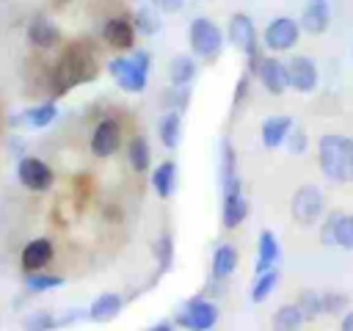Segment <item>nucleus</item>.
Instances as JSON below:
<instances>
[{
	"label": "nucleus",
	"instance_id": "nucleus-40",
	"mask_svg": "<svg viewBox=\"0 0 353 331\" xmlns=\"http://www.w3.org/2000/svg\"><path fill=\"white\" fill-rule=\"evenodd\" d=\"M146 331H174V325H171V323H165V320H163V323H154V325H149V328H146Z\"/></svg>",
	"mask_w": 353,
	"mask_h": 331
},
{
	"label": "nucleus",
	"instance_id": "nucleus-25",
	"mask_svg": "<svg viewBox=\"0 0 353 331\" xmlns=\"http://www.w3.org/2000/svg\"><path fill=\"white\" fill-rule=\"evenodd\" d=\"M127 160L132 166V171L143 174L152 163V152H149V141L143 135H132V141L127 143Z\"/></svg>",
	"mask_w": 353,
	"mask_h": 331
},
{
	"label": "nucleus",
	"instance_id": "nucleus-13",
	"mask_svg": "<svg viewBox=\"0 0 353 331\" xmlns=\"http://www.w3.org/2000/svg\"><path fill=\"white\" fill-rule=\"evenodd\" d=\"M121 146V124L116 119H102L91 135V152L97 157H110Z\"/></svg>",
	"mask_w": 353,
	"mask_h": 331
},
{
	"label": "nucleus",
	"instance_id": "nucleus-24",
	"mask_svg": "<svg viewBox=\"0 0 353 331\" xmlns=\"http://www.w3.org/2000/svg\"><path fill=\"white\" fill-rule=\"evenodd\" d=\"M303 323L306 320H303L298 303H281L273 312V331H298Z\"/></svg>",
	"mask_w": 353,
	"mask_h": 331
},
{
	"label": "nucleus",
	"instance_id": "nucleus-20",
	"mask_svg": "<svg viewBox=\"0 0 353 331\" xmlns=\"http://www.w3.org/2000/svg\"><path fill=\"white\" fill-rule=\"evenodd\" d=\"M279 257H281V248H279L276 234L270 229H262L259 232V240H256V265H254V270L256 273H265V270L276 268Z\"/></svg>",
	"mask_w": 353,
	"mask_h": 331
},
{
	"label": "nucleus",
	"instance_id": "nucleus-26",
	"mask_svg": "<svg viewBox=\"0 0 353 331\" xmlns=\"http://www.w3.org/2000/svg\"><path fill=\"white\" fill-rule=\"evenodd\" d=\"M179 138H182V113L179 110H171L160 121V141H163L165 149H176L179 146Z\"/></svg>",
	"mask_w": 353,
	"mask_h": 331
},
{
	"label": "nucleus",
	"instance_id": "nucleus-9",
	"mask_svg": "<svg viewBox=\"0 0 353 331\" xmlns=\"http://www.w3.org/2000/svg\"><path fill=\"white\" fill-rule=\"evenodd\" d=\"M17 177L33 193H44L52 188V168L39 157H22L17 163Z\"/></svg>",
	"mask_w": 353,
	"mask_h": 331
},
{
	"label": "nucleus",
	"instance_id": "nucleus-39",
	"mask_svg": "<svg viewBox=\"0 0 353 331\" xmlns=\"http://www.w3.org/2000/svg\"><path fill=\"white\" fill-rule=\"evenodd\" d=\"M339 331H353V309L342 314V320H339Z\"/></svg>",
	"mask_w": 353,
	"mask_h": 331
},
{
	"label": "nucleus",
	"instance_id": "nucleus-6",
	"mask_svg": "<svg viewBox=\"0 0 353 331\" xmlns=\"http://www.w3.org/2000/svg\"><path fill=\"white\" fill-rule=\"evenodd\" d=\"M188 39H190V50L199 55V58H215L221 50H223V33L221 28L207 19V17H196L190 22V30H188Z\"/></svg>",
	"mask_w": 353,
	"mask_h": 331
},
{
	"label": "nucleus",
	"instance_id": "nucleus-28",
	"mask_svg": "<svg viewBox=\"0 0 353 331\" xmlns=\"http://www.w3.org/2000/svg\"><path fill=\"white\" fill-rule=\"evenodd\" d=\"M279 268H270V270H265V273H256V279H254V284H251V301L254 303H262L273 290H276V284H279Z\"/></svg>",
	"mask_w": 353,
	"mask_h": 331
},
{
	"label": "nucleus",
	"instance_id": "nucleus-8",
	"mask_svg": "<svg viewBox=\"0 0 353 331\" xmlns=\"http://www.w3.org/2000/svg\"><path fill=\"white\" fill-rule=\"evenodd\" d=\"M298 36H301V25L298 19L292 17H276L270 19V25L265 28V47L273 50V52H287L298 44Z\"/></svg>",
	"mask_w": 353,
	"mask_h": 331
},
{
	"label": "nucleus",
	"instance_id": "nucleus-31",
	"mask_svg": "<svg viewBox=\"0 0 353 331\" xmlns=\"http://www.w3.org/2000/svg\"><path fill=\"white\" fill-rule=\"evenodd\" d=\"M58 328V317L47 309H36L22 320V331H52Z\"/></svg>",
	"mask_w": 353,
	"mask_h": 331
},
{
	"label": "nucleus",
	"instance_id": "nucleus-11",
	"mask_svg": "<svg viewBox=\"0 0 353 331\" xmlns=\"http://www.w3.org/2000/svg\"><path fill=\"white\" fill-rule=\"evenodd\" d=\"M229 41H232L240 52H245L248 58L259 52V44H256V28H254V22H251L248 14H243V11L232 14V19H229Z\"/></svg>",
	"mask_w": 353,
	"mask_h": 331
},
{
	"label": "nucleus",
	"instance_id": "nucleus-7",
	"mask_svg": "<svg viewBox=\"0 0 353 331\" xmlns=\"http://www.w3.org/2000/svg\"><path fill=\"white\" fill-rule=\"evenodd\" d=\"M320 243L323 245H339L345 251H353V215H345L339 210L328 212L320 226Z\"/></svg>",
	"mask_w": 353,
	"mask_h": 331
},
{
	"label": "nucleus",
	"instance_id": "nucleus-16",
	"mask_svg": "<svg viewBox=\"0 0 353 331\" xmlns=\"http://www.w3.org/2000/svg\"><path fill=\"white\" fill-rule=\"evenodd\" d=\"M102 39L105 44H110L113 50H132L135 44V25L124 17H113L102 25Z\"/></svg>",
	"mask_w": 353,
	"mask_h": 331
},
{
	"label": "nucleus",
	"instance_id": "nucleus-34",
	"mask_svg": "<svg viewBox=\"0 0 353 331\" xmlns=\"http://www.w3.org/2000/svg\"><path fill=\"white\" fill-rule=\"evenodd\" d=\"M154 257L160 262V270L171 268V262H174V240H171V234H160L154 240Z\"/></svg>",
	"mask_w": 353,
	"mask_h": 331
},
{
	"label": "nucleus",
	"instance_id": "nucleus-21",
	"mask_svg": "<svg viewBox=\"0 0 353 331\" xmlns=\"http://www.w3.org/2000/svg\"><path fill=\"white\" fill-rule=\"evenodd\" d=\"M237 262H240V254L232 243H221L215 251H212V265H210V273L215 281H223L229 279L234 270H237Z\"/></svg>",
	"mask_w": 353,
	"mask_h": 331
},
{
	"label": "nucleus",
	"instance_id": "nucleus-1",
	"mask_svg": "<svg viewBox=\"0 0 353 331\" xmlns=\"http://www.w3.org/2000/svg\"><path fill=\"white\" fill-rule=\"evenodd\" d=\"M94 77H97V55L85 41H72L61 52V58L52 69V86L58 94H66L74 86L88 83Z\"/></svg>",
	"mask_w": 353,
	"mask_h": 331
},
{
	"label": "nucleus",
	"instance_id": "nucleus-33",
	"mask_svg": "<svg viewBox=\"0 0 353 331\" xmlns=\"http://www.w3.org/2000/svg\"><path fill=\"white\" fill-rule=\"evenodd\" d=\"M63 284V276H55V273H28V279H25V287L30 290V292H47V290H55V287H61Z\"/></svg>",
	"mask_w": 353,
	"mask_h": 331
},
{
	"label": "nucleus",
	"instance_id": "nucleus-5",
	"mask_svg": "<svg viewBox=\"0 0 353 331\" xmlns=\"http://www.w3.org/2000/svg\"><path fill=\"white\" fill-rule=\"evenodd\" d=\"M290 212L301 226H312L325 212V196L317 185H301L290 199Z\"/></svg>",
	"mask_w": 353,
	"mask_h": 331
},
{
	"label": "nucleus",
	"instance_id": "nucleus-37",
	"mask_svg": "<svg viewBox=\"0 0 353 331\" xmlns=\"http://www.w3.org/2000/svg\"><path fill=\"white\" fill-rule=\"evenodd\" d=\"M347 306V295L342 292H323V312L325 314H339Z\"/></svg>",
	"mask_w": 353,
	"mask_h": 331
},
{
	"label": "nucleus",
	"instance_id": "nucleus-2",
	"mask_svg": "<svg viewBox=\"0 0 353 331\" xmlns=\"http://www.w3.org/2000/svg\"><path fill=\"white\" fill-rule=\"evenodd\" d=\"M317 163H320V171L331 182H350L353 179V138L339 135V132L320 135Z\"/></svg>",
	"mask_w": 353,
	"mask_h": 331
},
{
	"label": "nucleus",
	"instance_id": "nucleus-30",
	"mask_svg": "<svg viewBox=\"0 0 353 331\" xmlns=\"http://www.w3.org/2000/svg\"><path fill=\"white\" fill-rule=\"evenodd\" d=\"M295 303H298L303 320H314V317L323 314V295L314 292V290H301V295H298Z\"/></svg>",
	"mask_w": 353,
	"mask_h": 331
},
{
	"label": "nucleus",
	"instance_id": "nucleus-38",
	"mask_svg": "<svg viewBox=\"0 0 353 331\" xmlns=\"http://www.w3.org/2000/svg\"><path fill=\"white\" fill-rule=\"evenodd\" d=\"M182 3H185V0H152V6H154V8H160V11H165V14L179 11V8H182Z\"/></svg>",
	"mask_w": 353,
	"mask_h": 331
},
{
	"label": "nucleus",
	"instance_id": "nucleus-36",
	"mask_svg": "<svg viewBox=\"0 0 353 331\" xmlns=\"http://www.w3.org/2000/svg\"><path fill=\"white\" fill-rule=\"evenodd\" d=\"M284 143H287L290 154H303V152H306V146H309V135H306L301 127H298V130L292 127V130H290V135L284 138Z\"/></svg>",
	"mask_w": 353,
	"mask_h": 331
},
{
	"label": "nucleus",
	"instance_id": "nucleus-35",
	"mask_svg": "<svg viewBox=\"0 0 353 331\" xmlns=\"http://www.w3.org/2000/svg\"><path fill=\"white\" fill-rule=\"evenodd\" d=\"M132 25H135V30H141V33H146V36H152V33H157V28H160V22H157V17H152L146 8H141V11H135V19H132Z\"/></svg>",
	"mask_w": 353,
	"mask_h": 331
},
{
	"label": "nucleus",
	"instance_id": "nucleus-23",
	"mask_svg": "<svg viewBox=\"0 0 353 331\" xmlns=\"http://www.w3.org/2000/svg\"><path fill=\"white\" fill-rule=\"evenodd\" d=\"M152 188L160 199H171L176 190V163L174 160H163L154 174H152Z\"/></svg>",
	"mask_w": 353,
	"mask_h": 331
},
{
	"label": "nucleus",
	"instance_id": "nucleus-27",
	"mask_svg": "<svg viewBox=\"0 0 353 331\" xmlns=\"http://www.w3.org/2000/svg\"><path fill=\"white\" fill-rule=\"evenodd\" d=\"M196 74V61L190 55H176L171 58V66H168V77L174 86H188Z\"/></svg>",
	"mask_w": 353,
	"mask_h": 331
},
{
	"label": "nucleus",
	"instance_id": "nucleus-3",
	"mask_svg": "<svg viewBox=\"0 0 353 331\" xmlns=\"http://www.w3.org/2000/svg\"><path fill=\"white\" fill-rule=\"evenodd\" d=\"M149 52L146 50H132V58H113L108 63V72L116 77L119 88L124 91H143L146 77H149Z\"/></svg>",
	"mask_w": 353,
	"mask_h": 331
},
{
	"label": "nucleus",
	"instance_id": "nucleus-4",
	"mask_svg": "<svg viewBox=\"0 0 353 331\" xmlns=\"http://www.w3.org/2000/svg\"><path fill=\"white\" fill-rule=\"evenodd\" d=\"M218 320H221L218 303H212V301H207L201 295L188 298L182 303V309L176 312V317H174V323L179 328H185V331H212L218 325Z\"/></svg>",
	"mask_w": 353,
	"mask_h": 331
},
{
	"label": "nucleus",
	"instance_id": "nucleus-22",
	"mask_svg": "<svg viewBox=\"0 0 353 331\" xmlns=\"http://www.w3.org/2000/svg\"><path fill=\"white\" fill-rule=\"evenodd\" d=\"M295 124H292V119L290 116H268L265 121H262V143L268 146V149H279L281 143H284V138L290 135V130H292Z\"/></svg>",
	"mask_w": 353,
	"mask_h": 331
},
{
	"label": "nucleus",
	"instance_id": "nucleus-32",
	"mask_svg": "<svg viewBox=\"0 0 353 331\" xmlns=\"http://www.w3.org/2000/svg\"><path fill=\"white\" fill-rule=\"evenodd\" d=\"M55 116H58L55 102H41V105H36V108H30V110L25 113L28 124H30V127H36V130H41V127L52 124V119H55Z\"/></svg>",
	"mask_w": 353,
	"mask_h": 331
},
{
	"label": "nucleus",
	"instance_id": "nucleus-12",
	"mask_svg": "<svg viewBox=\"0 0 353 331\" xmlns=\"http://www.w3.org/2000/svg\"><path fill=\"white\" fill-rule=\"evenodd\" d=\"M256 77L259 83L265 86L268 94H284L290 88V80H287V63H281L279 58L273 55H262L259 66H256Z\"/></svg>",
	"mask_w": 353,
	"mask_h": 331
},
{
	"label": "nucleus",
	"instance_id": "nucleus-29",
	"mask_svg": "<svg viewBox=\"0 0 353 331\" xmlns=\"http://www.w3.org/2000/svg\"><path fill=\"white\" fill-rule=\"evenodd\" d=\"M232 179H240L237 177V154H234V146L229 143V138H223L221 141V185H226Z\"/></svg>",
	"mask_w": 353,
	"mask_h": 331
},
{
	"label": "nucleus",
	"instance_id": "nucleus-19",
	"mask_svg": "<svg viewBox=\"0 0 353 331\" xmlns=\"http://www.w3.org/2000/svg\"><path fill=\"white\" fill-rule=\"evenodd\" d=\"M245 218H248V199L243 196V190L223 193V204H221V221H223V226L226 229H237Z\"/></svg>",
	"mask_w": 353,
	"mask_h": 331
},
{
	"label": "nucleus",
	"instance_id": "nucleus-10",
	"mask_svg": "<svg viewBox=\"0 0 353 331\" xmlns=\"http://www.w3.org/2000/svg\"><path fill=\"white\" fill-rule=\"evenodd\" d=\"M287 80H290V88L301 91V94H312L317 88V63L309 58V55H295L290 63H287Z\"/></svg>",
	"mask_w": 353,
	"mask_h": 331
},
{
	"label": "nucleus",
	"instance_id": "nucleus-15",
	"mask_svg": "<svg viewBox=\"0 0 353 331\" xmlns=\"http://www.w3.org/2000/svg\"><path fill=\"white\" fill-rule=\"evenodd\" d=\"M298 25H301V30H306L312 36L325 33L328 25H331V6H328V0H309L303 6V14H301Z\"/></svg>",
	"mask_w": 353,
	"mask_h": 331
},
{
	"label": "nucleus",
	"instance_id": "nucleus-14",
	"mask_svg": "<svg viewBox=\"0 0 353 331\" xmlns=\"http://www.w3.org/2000/svg\"><path fill=\"white\" fill-rule=\"evenodd\" d=\"M55 257V248H52V240L50 237H36L30 240L25 248H22V257H19V265L25 273H39L44 270Z\"/></svg>",
	"mask_w": 353,
	"mask_h": 331
},
{
	"label": "nucleus",
	"instance_id": "nucleus-18",
	"mask_svg": "<svg viewBox=\"0 0 353 331\" xmlns=\"http://www.w3.org/2000/svg\"><path fill=\"white\" fill-rule=\"evenodd\" d=\"M28 41L39 50H52L61 44V28L44 17H36L30 25H28Z\"/></svg>",
	"mask_w": 353,
	"mask_h": 331
},
{
	"label": "nucleus",
	"instance_id": "nucleus-17",
	"mask_svg": "<svg viewBox=\"0 0 353 331\" xmlns=\"http://www.w3.org/2000/svg\"><path fill=\"white\" fill-rule=\"evenodd\" d=\"M121 309H124V298L119 292H102L91 301V306L85 309V317L91 323H110L121 314Z\"/></svg>",
	"mask_w": 353,
	"mask_h": 331
}]
</instances>
